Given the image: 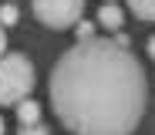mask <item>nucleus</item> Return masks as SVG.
<instances>
[{"instance_id": "4", "label": "nucleus", "mask_w": 155, "mask_h": 135, "mask_svg": "<svg viewBox=\"0 0 155 135\" xmlns=\"http://www.w3.org/2000/svg\"><path fill=\"white\" fill-rule=\"evenodd\" d=\"M98 20L105 24L108 31H121V24H125V10L115 4V0H111V4H101V10H98Z\"/></svg>"}, {"instance_id": "11", "label": "nucleus", "mask_w": 155, "mask_h": 135, "mask_svg": "<svg viewBox=\"0 0 155 135\" xmlns=\"http://www.w3.org/2000/svg\"><path fill=\"white\" fill-rule=\"evenodd\" d=\"M7 51V31H4V24H0V54Z\"/></svg>"}, {"instance_id": "12", "label": "nucleus", "mask_w": 155, "mask_h": 135, "mask_svg": "<svg viewBox=\"0 0 155 135\" xmlns=\"http://www.w3.org/2000/svg\"><path fill=\"white\" fill-rule=\"evenodd\" d=\"M148 54L155 58V37H148Z\"/></svg>"}, {"instance_id": "9", "label": "nucleus", "mask_w": 155, "mask_h": 135, "mask_svg": "<svg viewBox=\"0 0 155 135\" xmlns=\"http://www.w3.org/2000/svg\"><path fill=\"white\" fill-rule=\"evenodd\" d=\"M78 37H81V41H84V37H94V24H88V20L78 24Z\"/></svg>"}, {"instance_id": "6", "label": "nucleus", "mask_w": 155, "mask_h": 135, "mask_svg": "<svg viewBox=\"0 0 155 135\" xmlns=\"http://www.w3.org/2000/svg\"><path fill=\"white\" fill-rule=\"evenodd\" d=\"M138 20H155V0H125Z\"/></svg>"}, {"instance_id": "2", "label": "nucleus", "mask_w": 155, "mask_h": 135, "mask_svg": "<svg viewBox=\"0 0 155 135\" xmlns=\"http://www.w3.org/2000/svg\"><path fill=\"white\" fill-rule=\"evenodd\" d=\"M34 64L24 54H0V105H17L34 91Z\"/></svg>"}, {"instance_id": "10", "label": "nucleus", "mask_w": 155, "mask_h": 135, "mask_svg": "<svg viewBox=\"0 0 155 135\" xmlns=\"http://www.w3.org/2000/svg\"><path fill=\"white\" fill-rule=\"evenodd\" d=\"M115 44H121V47H128V34H125V31H118V34H115Z\"/></svg>"}, {"instance_id": "1", "label": "nucleus", "mask_w": 155, "mask_h": 135, "mask_svg": "<svg viewBox=\"0 0 155 135\" xmlns=\"http://www.w3.org/2000/svg\"><path fill=\"white\" fill-rule=\"evenodd\" d=\"M148 101L138 58L108 37H84L51 71V105L74 135H132Z\"/></svg>"}, {"instance_id": "5", "label": "nucleus", "mask_w": 155, "mask_h": 135, "mask_svg": "<svg viewBox=\"0 0 155 135\" xmlns=\"http://www.w3.org/2000/svg\"><path fill=\"white\" fill-rule=\"evenodd\" d=\"M17 118H20V125L41 122V105H37L34 98H20V101H17Z\"/></svg>"}, {"instance_id": "7", "label": "nucleus", "mask_w": 155, "mask_h": 135, "mask_svg": "<svg viewBox=\"0 0 155 135\" xmlns=\"http://www.w3.org/2000/svg\"><path fill=\"white\" fill-rule=\"evenodd\" d=\"M17 17H20V14H17V7H14V4H4V7H0V24H4V27H14V24H17Z\"/></svg>"}, {"instance_id": "14", "label": "nucleus", "mask_w": 155, "mask_h": 135, "mask_svg": "<svg viewBox=\"0 0 155 135\" xmlns=\"http://www.w3.org/2000/svg\"><path fill=\"white\" fill-rule=\"evenodd\" d=\"M105 4H111V0H105Z\"/></svg>"}, {"instance_id": "8", "label": "nucleus", "mask_w": 155, "mask_h": 135, "mask_svg": "<svg viewBox=\"0 0 155 135\" xmlns=\"http://www.w3.org/2000/svg\"><path fill=\"white\" fill-rule=\"evenodd\" d=\"M17 135H51V132H47V125H44V122H31V125H20V128H17Z\"/></svg>"}, {"instance_id": "13", "label": "nucleus", "mask_w": 155, "mask_h": 135, "mask_svg": "<svg viewBox=\"0 0 155 135\" xmlns=\"http://www.w3.org/2000/svg\"><path fill=\"white\" fill-rule=\"evenodd\" d=\"M4 132H7V125H4V118H0V135H4Z\"/></svg>"}, {"instance_id": "3", "label": "nucleus", "mask_w": 155, "mask_h": 135, "mask_svg": "<svg viewBox=\"0 0 155 135\" xmlns=\"http://www.w3.org/2000/svg\"><path fill=\"white\" fill-rule=\"evenodd\" d=\"M31 7H34V17L44 27L64 31V27L78 24V17L84 10V0H31Z\"/></svg>"}]
</instances>
